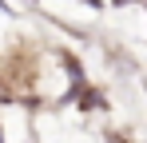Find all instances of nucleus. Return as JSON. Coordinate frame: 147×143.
<instances>
[{
	"label": "nucleus",
	"mask_w": 147,
	"mask_h": 143,
	"mask_svg": "<svg viewBox=\"0 0 147 143\" xmlns=\"http://www.w3.org/2000/svg\"><path fill=\"white\" fill-rule=\"evenodd\" d=\"M107 8H115V12H131V8H143V0H107Z\"/></svg>",
	"instance_id": "obj_4"
},
{
	"label": "nucleus",
	"mask_w": 147,
	"mask_h": 143,
	"mask_svg": "<svg viewBox=\"0 0 147 143\" xmlns=\"http://www.w3.org/2000/svg\"><path fill=\"white\" fill-rule=\"evenodd\" d=\"M76 4H84L88 12H107V0H76Z\"/></svg>",
	"instance_id": "obj_5"
},
{
	"label": "nucleus",
	"mask_w": 147,
	"mask_h": 143,
	"mask_svg": "<svg viewBox=\"0 0 147 143\" xmlns=\"http://www.w3.org/2000/svg\"><path fill=\"white\" fill-rule=\"evenodd\" d=\"M99 139H103V143H139V135H135L131 127H115V123H107V127L99 131Z\"/></svg>",
	"instance_id": "obj_3"
},
{
	"label": "nucleus",
	"mask_w": 147,
	"mask_h": 143,
	"mask_svg": "<svg viewBox=\"0 0 147 143\" xmlns=\"http://www.w3.org/2000/svg\"><path fill=\"white\" fill-rule=\"evenodd\" d=\"M0 12H4V16H16V8H12L8 0H0Z\"/></svg>",
	"instance_id": "obj_6"
},
{
	"label": "nucleus",
	"mask_w": 147,
	"mask_h": 143,
	"mask_svg": "<svg viewBox=\"0 0 147 143\" xmlns=\"http://www.w3.org/2000/svg\"><path fill=\"white\" fill-rule=\"evenodd\" d=\"M0 143H8V135H4V119H0Z\"/></svg>",
	"instance_id": "obj_7"
},
{
	"label": "nucleus",
	"mask_w": 147,
	"mask_h": 143,
	"mask_svg": "<svg viewBox=\"0 0 147 143\" xmlns=\"http://www.w3.org/2000/svg\"><path fill=\"white\" fill-rule=\"evenodd\" d=\"M68 103H72L80 115H111V95H107V88L96 84V80H88L84 88H76Z\"/></svg>",
	"instance_id": "obj_1"
},
{
	"label": "nucleus",
	"mask_w": 147,
	"mask_h": 143,
	"mask_svg": "<svg viewBox=\"0 0 147 143\" xmlns=\"http://www.w3.org/2000/svg\"><path fill=\"white\" fill-rule=\"evenodd\" d=\"M103 60H107L111 76H119V80H135L139 68H143V64H139V56H135L127 44H119V40H115V44H107V40H103Z\"/></svg>",
	"instance_id": "obj_2"
}]
</instances>
